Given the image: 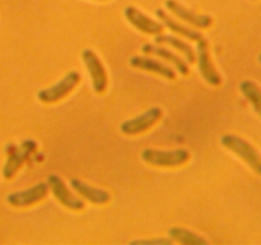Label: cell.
<instances>
[{
    "mask_svg": "<svg viewBox=\"0 0 261 245\" xmlns=\"http://www.w3.org/2000/svg\"><path fill=\"white\" fill-rule=\"evenodd\" d=\"M166 8L171 10V13L176 15L180 19L185 20V22L190 23V24L195 26L198 28H209L213 23V18L211 15L206 14H198V13L193 12V10L188 9L184 5L176 0H166Z\"/></svg>",
    "mask_w": 261,
    "mask_h": 245,
    "instance_id": "10",
    "label": "cell"
},
{
    "mask_svg": "<svg viewBox=\"0 0 261 245\" xmlns=\"http://www.w3.org/2000/svg\"><path fill=\"white\" fill-rule=\"evenodd\" d=\"M142 158L147 163L158 167H176L184 165L190 158V152L188 150L175 151H160L153 148H145L142 152Z\"/></svg>",
    "mask_w": 261,
    "mask_h": 245,
    "instance_id": "3",
    "label": "cell"
},
{
    "mask_svg": "<svg viewBox=\"0 0 261 245\" xmlns=\"http://www.w3.org/2000/svg\"><path fill=\"white\" fill-rule=\"evenodd\" d=\"M48 193V184L38 183L30 189L22 191H15L7 197L8 203L15 208H23V207L32 206V204L41 202L46 198Z\"/></svg>",
    "mask_w": 261,
    "mask_h": 245,
    "instance_id": "7",
    "label": "cell"
},
{
    "mask_svg": "<svg viewBox=\"0 0 261 245\" xmlns=\"http://www.w3.org/2000/svg\"><path fill=\"white\" fill-rule=\"evenodd\" d=\"M221 143L227 150L245 161L256 174L261 175V155L250 144L247 140L233 134H226L222 137Z\"/></svg>",
    "mask_w": 261,
    "mask_h": 245,
    "instance_id": "2",
    "label": "cell"
},
{
    "mask_svg": "<svg viewBox=\"0 0 261 245\" xmlns=\"http://www.w3.org/2000/svg\"><path fill=\"white\" fill-rule=\"evenodd\" d=\"M70 185L79 195H82L83 198L88 199L89 202L94 204H106L107 202H110L111 197L103 189L93 188V186H89L88 184H86L84 181L79 180V179L74 178L70 180Z\"/></svg>",
    "mask_w": 261,
    "mask_h": 245,
    "instance_id": "13",
    "label": "cell"
},
{
    "mask_svg": "<svg viewBox=\"0 0 261 245\" xmlns=\"http://www.w3.org/2000/svg\"><path fill=\"white\" fill-rule=\"evenodd\" d=\"M171 240L168 239H155V240H135V241H133V244H155V245H170L171 244Z\"/></svg>",
    "mask_w": 261,
    "mask_h": 245,
    "instance_id": "19",
    "label": "cell"
},
{
    "mask_svg": "<svg viewBox=\"0 0 261 245\" xmlns=\"http://www.w3.org/2000/svg\"><path fill=\"white\" fill-rule=\"evenodd\" d=\"M198 65L199 70H200L201 76L204 77L206 82L212 86H221L222 78L217 69L214 68L213 63H212L211 54H209L208 41L205 37L198 41Z\"/></svg>",
    "mask_w": 261,
    "mask_h": 245,
    "instance_id": "9",
    "label": "cell"
},
{
    "mask_svg": "<svg viewBox=\"0 0 261 245\" xmlns=\"http://www.w3.org/2000/svg\"><path fill=\"white\" fill-rule=\"evenodd\" d=\"M162 115L163 112L160 107H152V109H149L148 111H145L144 114L122 122L121 127H120V130H121V133H124L125 135L140 134V133L145 132V130H148L149 128H152L158 120L162 119Z\"/></svg>",
    "mask_w": 261,
    "mask_h": 245,
    "instance_id": "6",
    "label": "cell"
},
{
    "mask_svg": "<svg viewBox=\"0 0 261 245\" xmlns=\"http://www.w3.org/2000/svg\"><path fill=\"white\" fill-rule=\"evenodd\" d=\"M79 82H81V74L75 70L69 71L55 86L50 87V88L41 89L37 93L38 100L43 104H55V102L60 101L61 99L68 96L78 86Z\"/></svg>",
    "mask_w": 261,
    "mask_h": 245,
    "instance_id": "4",
    "label": "cell"
},
{
    "mask_svg": "<svg viewBox=\"0 0 261 245\" xmlns=\"http://www.w3.org/2000/svg\"><path fill=\"white\" fill-rule=\"evenodd\" d=\"M124 13L126 19L137 30L142 31L143 33H147V35H160V33H162L163 28H165L162 23L150 19L149 17H147L144 13H142L135 7H126Z\"/></svg>",
    "mask_w": 261,
    "mask_h": 245,
    "instance_id": "11",
    "label": "cell"
},
{
    "mask_svg": "<svg viewBox=\"0 0 261 245\" xmlns=\"http://www.w3.org/2000/svg\"><path fill=\"white\" fill-rule=\"evenodd\" d=\"M142 51L144 54H150V55H155V56H160V58L165 59V60H168L170 63H172L173 65L176 66L178 71L184 76H188L189 74V66L182 59L180 58L178 55H176L175 53L170 51L168 48L165 47H160V46H155V45H150V43H145L143 45Z\"/></svg>",
    "mask_w": 261,
    "mask_h": 245,
    "instance_id": "15",
    "label": "cell"
},
{
    "mask_svg": "<svg viewBox=\"0 0 261 245\" xmlns=\"http://www.w3.org/2000/svg\"><path fill=\"white\" fill-rule=\"evenodd\" d=\"M168 234L173 240L185 245H205L208 242L204 237L199 236L198 234L190 231V230L182 229V227H172Z\"/></svg>",
    "mask_w": 261,
    "mask_h": 245,
    "instance_id": "18",
    "label": "cell"
},
{
    "mask_svg": "<svg viewBox=\"0 0 261 245\" xmlns=\"http://www.w3.org/2000/svg\"><path fill=\"white\" fill-rule=\"evenodd\" d=\"M154 41L157 43H165V45H170L172 47H175L176 50L181 51V53L185 55L186 60L189 63H195L196 61V55L194 53L193 47H191L189 43H186L185 41H181L180 38L175 37V36H171V35H157V37L154 38Z\"/></svg>",
    "mask_w": 261,
    "mask_h": 245,
    "instance_id": "16",
    "label": "cell"
},
{
    "mask_svg": "<svg viewBox=\"0 0 261 245\" xmlns=\"http://www.w3.org/2000/svg\"><path fill=\"white\" fill-rule=\"evenodd\" d=\"M259 61H260V64H261V54L259 55Z\"/></svg>",
    "mask_w": 261,
    "mask_h": 245,
    "instance_id": "20",
    "label": "cell"
},
{
    "mask_svg": "<svg viewBox=\"0 0 261 245\" xmlns=\"http://www.w3.org/2000/svg\"><path fill=\"white\" fill-rule=\"evenodd\" d=\"M47 184H48V188L51 189L53 191L54 197L63 204L64 207L69 209H73V211H81V209L84 208V202L81 201L79 198L74 197L73 194L69 191L68 186L65 185L63 179L60 176L55 175H50L47 178Z\"/></svg>",
    "mask_w": 261,
    "mask_h": 245,
    "instance_id": "8",
    "label": "cell"
},
{
    "mask_svg": "<svg viewBox=\"0 0 261 245\" xmlns=\"http://www.w3.org/2000/svg\"><path fill=\"white\" fill-rule=\"evenodd\" d=\"M155 15H157L158 19H160L161 22L163 23V26H166L168 30H171L175 33H178V35L184 36V37L189 38V40L196 41V42H198L199 40H201V38L204 37V36L201 35L200 32H198V31H194L191 30V28L186 27V26L181 24V23L176 22V20L173 19V18H171L165 10L155 9Z\"/></svg>",
    "mask_w": 261,
    "mask_h": 245,
    "instance_id": "14",
    "label": "cell"
},
{
    "mask_svg": "<svg viewBox=\"0 0 261 245\" xmlns=\"http://www.w3.org/2000/svg\"><path fill=\"white\" fill-rule=\"evenodd\" d=\"M242 94L250 101L255 112L261 116V88L252 81H244L240 83Z\"/></svg>",
    "mask_w": 261,
    "mask_h": 245,
    "instance_id": "17",
    "label": "cell"
},
{
    "mask_svg": "<svg viewBox=\"0 0 261 245\" xmlns=\"http://www.w3.org/2000/svg\"><path fill=\"white\" fill-rule=\"evenodd\" d=\"M101 2H106V0H101Z\"/></svg>",
    "mask_w": 261,
    "mask_h": 245,
    "instance_id": "21",
    "label": "cell"
},
{
    "mask_svg": "<svg viewBox=\"0 0 261 245\" xmlns=\"http://www.w3.org/2000/svg\"><path fill=\"white\" fill-rule=\"evenodd\" d=\"M37 148V143L33 139H24L19 145L9 143L5 148L7 152V163L3 167V176L5 179H12L23 166V163L30 158V156Z\"/></svg>",
    "mask_w": 261,
    "mask_h": 245,
    "instance_id": "1",
    "label": "cell"
},
{
    "mask_svg": "<svg viewBox=\"0 0 261 245\" xmlns=\"http://www.w3.org/2000/svg\"><path fill=\"white\" fill-rule=\"evenodd\" d=\"M84 65L88 70L89 76L92 78L93 89L97 93H103L107 88V74L103 64L101 63L98 56L89 48H86L82 54Z\"/></svg>",
    "mask_w": 261,
    "mask_h": 245,
    "instance_id": "5",
    "label": "cell"
},
{
    "mask_svg": "<svg viewBox=\"0 0 261 245\" xmlns=\"http://www.w3.org/2000/svg\"><path fill=\"white\" fill-rule=\"evenodd\" d=\"M130 65L134 66V68L137 69H143V70L158 74V76H162L165 77V78L171 79V81H173V79L176 78V73L173 71V69L165 65V64H162L161 61L154 60V59L144 58V56L139 55L133 56V58L130 59Z\"/></svg>",
    "mask_w": 261,
    "mask_h": 245,
    "instance_id": "12",
    "label": "cell"
}]
</instances>
